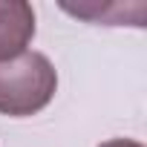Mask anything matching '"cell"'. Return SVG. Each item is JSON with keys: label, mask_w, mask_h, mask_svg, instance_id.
Returning a JSON list of instances; mask_svg holds the SVG:
<instances>
[{"label": "cell", "mask_w": 147, "mask_h": 147, "mask_svg": "<svg viewBox=\"0 0 147 147\" xmlns=\"http://www.w3.org/2000/svg\"><path fill=\"white\" fill-rule=\"evenodd\" d=\"M58 90V72L43 52H23L0 63V113L26 118L40 113Z\"/></svg>", "instance_id": "cell-1"}, {"label": "cell", "mask_w": 147, "mask_h": 147, "mask_svg": "<svg viewBox=\"0 0 147 147\" xmlns=\"http://www.w3.org/2000/svg\"><path fill=\"white\" fill-rule=\"evenodd\" d=\"M35 38V9L23 0H0V63L26 52Z\"/></svg>", "instance_id": "cell-2"}, {"label": "cell", "mask_w": 147, "mask_h": 147, "mask_svg": "<svg viewBox=\"0 0 147 147\" xmlns=\"http://www.w3.org/2000/svg\"><path fill=\"white\" fill-rule=\"evenodd\" d=\"M98 147H144V144L141 141H133V138H110V141H104Z\"/></svg>", "instance_id": "cell-3"}]
</instances>
